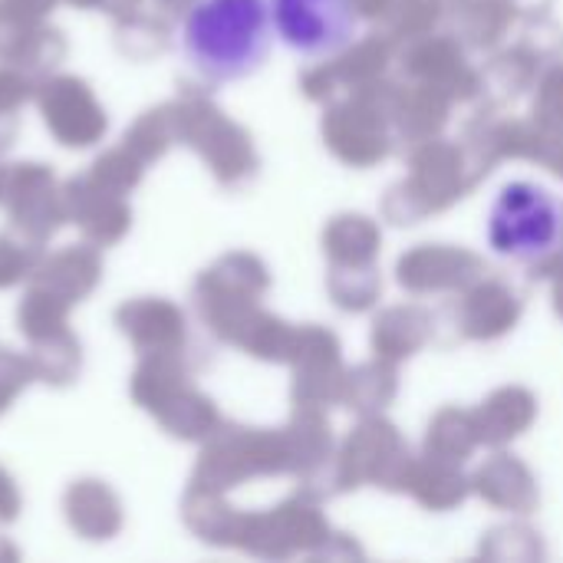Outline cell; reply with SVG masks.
<instances>
[{"instance_id":"obj_2","label":"cell","mask_w":563,"mask_h":563,"mask_svg":"<svg viewBox=\"0 0 563 563\" xmlns=\"http://www.w3.org/2000/svg\"><path fill=\"white\" fill-rule=\"evenodd\" d=\"M488 244L518 264L554 257L563 247V201L534 181H508L488 208Z\"/></svg>"},{"instance_id":"obj_1","label":"cell","mask_w":563,"mask_h":563,"mask_svg":"<svg viewBox=\"0 0 563 563\" xmlns=\"http://www.w3.org/2000/svg\"><path fill=\"white\" fill-rule=\"evenodd\" d=\"M274 46L267 0H195L181 20V53L208 82L254 76Z\"/></svg>"},{"instance_id":"obj_3","label":"cell","mask_w":563,"mask_h":563,"mask_svg":"<svg viewBox=\"0 0 563 563\" xmlns=\"http://www.w3.org/2000/svg\"><path fill=\"white\" fill-rule=\"evenodd\" d=\"M274 36L297 56L327 59L350 49L360 36L356 0H267Z\"/></svg>"}]
</instances>
